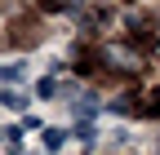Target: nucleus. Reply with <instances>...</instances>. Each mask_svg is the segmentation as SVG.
<instances>
[{
	"instance_id": "nucleus-1",
	"label": "nucleus",
	"mask_w": 160,
	"mask_h": 155,
	"mask_svg": "<svg viewBox=\"0 0 160 155\" xmlns=\"http://www.w3.org/2000/svg\"><path fill=\"white\" fill-rule=\"evenodd\" d=\"M62 142H67L62 129H45V133H40V146H45V151H62Z\"/></svg>"
},
{
	"instance_id": "nucleus-2",
	"label": "nucleus",
	"mask_w": 160,
	"mask_h": 155,
	"mask_svg": "<svg viewBox=\"0 0 160 155\" xmlns=\"http://www.w3.org/2000/svg\"><path fill=\"white\" fill-rule=\"evenodd\" d=\"M0 106H9V111H27V102H22V93H18V89H0Z\"/></svg>"
},
{
	"instance_id": "nucleus-3",
	"label": "nucleus",
	"mask_w": 160,
	"mask_h": 155,
	"mask_svg": "<svg viewBox=\"0 0 160 155\" xmlns=\"http://www.w3.org/2000/svg\"><path fill=\"white\" fill-rule=\"evenodd\" d=\"M0 80H5V84H18V80H22V62H5V67H0Z\"/></svg>"
}]
</instances>
